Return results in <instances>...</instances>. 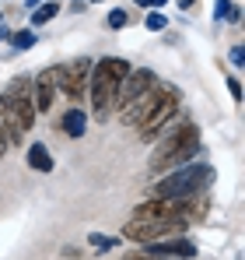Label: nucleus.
Masks as SVG:
<instances>
[{
  "label": "nucleus",
  "mask_w": 245,
  "mask_h": 260,
  "mask_svg": "<svg viewBox=\"0 0 245 260\" xmlns=\"http://www.w3.org/2000/svg\"><path fill=\"white\" fill-rule=\"evenodd\" d=\"M200 151H203L200 127H196L189 116L179 113V116L161 130V137L154 141V151H151V158H147V169H151V173H172V169H179V166H189Z\"/></svg>",
  "instance_id": "obj_1"
},
{
  "label": "nucleus",
  "mask_w": 245,
  "mask_h": 260,
  "mask_svg": "<svg viewBox=\"0 0 245 260\" xmlns=\"http://www.w3.org/2000/svg\"><path fill=\"white\" fill-rule=\"evenodd\" d=\"M210 183H214V166L210 162H189V166H179V169L165 173L154 183V197L158 201H193Z\"/></svg>",
  "instance_id": "obj_2"
},
{
  "label": "nucleus",
  "mask_w": 245,
  "mask_h": 260,
  "mask_svg": "<svg viewBox=\"0 0 245 260\" xmlns=\"http://www.w3.org/2000/svg\"><path fill=\"white\" fill-rule=\"evenodd\" d=\"M116 91H119V81L109 78L98 63L91 67V78H88V102H91V120L98 123H109V116L116 113Z\"/></svg>",
  "instance_id": "obj_3"
},
{
  "label": "nucleus",
  "mask_w": 245,
  "mask_h": 260,
  "mask_svg": "<svg viewBox=\"0 0 245 260\" xmlns=\"http://www.w3.org/2000/svg\"><path fill=\"white\" fill-rule=\"evenodd\" d=\"M91 67H95V60H91V56H77V60H70V63L53 67V71H56V95L70 99V102H81L84 95H88Z\"/></svg>",
  "instance_id": "obj_4"
},
{
  "label": "nucleus",
  "mask_w": 245,
  "mask_h": 260,
  "mask_svg": "<svg viewBox=\"0 0 245 260\" xmlns=\"http://www.w3.org/2000/svg\"><path fill=\"white\" fill-rule=\"evenodd\" d=\"M189 225L179 221V218H158V221H137L130 218L123 225V239L137 243V246H147V243H158V239H168V236H182Z\"/></svg>",
  "instance_id": "obj_5"
},
{
  "label": "nucleus",
  "mask_w": 245,
  "mask_h": 260,
  "mask_svg": "<svg viewBox=\"0 0 245 260\" xmlns=\"http://www.w3.org/2000/svg\"><path fill=\"white\" fill-rule=\"evenodd\" d=\"M179 109H182V91H179L175 85H168V95L161 99V106L151 113V120H147L144 127L137 130V134H140V141H147V144H151V141H158V137H161V130L179 116Z\"/></svg>",
  "instance_id": "obj_6"
},
{
  "label": "nucleus",
  "mask_w": 245,
  "mask_h": 260,
  "mask_svg": "<svg viewBox=\"0 0 245 260\" xmlns=\"http://www.w3.org/2000/svg\"><path fill=\"white\" fill-rule=\"evenodd\" d=\"M161 85V78L151 71V67H133L130 71V78L119 85V91H116V109H126L130 102H137V99H144L151 88Z\"/></svg>",
  "instance_id": "obj_7"
},
{
  "label": "nucleus",
  "mask_w": 245,
  "mask_h": 260,
  "mask_svg": "<svg viewBox=\"0 0 245 260\" xmlns=\"http://www.w3.org/2000/svg\"><path fill=\"white\" fill-rule=\"evenodd\" d=\"M165 95H168V85H158V88H151V91H147L144 99L130 102V106L123 109V123H126V127H137V130H140L144 123H147V120H151V113H154V109L161 106Z\"/></svg>",
  "instance_id": "obj_8"
},
{
  "label": "nucleus",
  "mask_w": 245,
  "mask_h": 260,
  "mask_svg": "<svg viewBox=\"0 0 245 260\" xmlns=\"http://www.w3.org/2000/svg\"><path fill=\"white\" fill-rule=\"evenodd\" d=\"M140 250H147L151 257H165V260H193L196 257V243L186 239V236H168V239L147 243V246H140Z\"/></svg>",
  "instance_id": "obj_9"
},
{
  "label": "nucleus",
  "mask_w": 245,
  "mask_h": 260,
  "mask_svg": "<svg viewBox=\"0 0 245 260\" xmlns=\"http://www.w3.org/2000/svg\"><path fill=\"white\" fill-rule=\"evenodd\" d=\"M32 102H35V113H53V102H56V71L53 67H42L39 74H32Z\"/></svg>",
  "instance_id": "obj_10"
},
{
  "label": "nucleus",
  "mask_w": 245,
  "mask_h": 260,
  "mask_svg": "<svg viewBox=\"0 0 245 260\" xmlns=\"http://www.w3.org/2000/svg\"><path fill=\"white\" fill-rule=\"evenodd\" d=\"M0 130H4V137H7V144H11V148L25 144V130H21V120H18L14 106H11L4 95H0Z\"/></svg>",
  "instance_id": "obj_11"
},
{
  "label": "nucleus",
  "mask_w": 245,
  "mask_h": 260,
  "mask_svg": "<svg viewBox=\"0 0 245 260\" xmlns=\"http://www.w3.org/2000/svg\"><path fill=\"white\" fill-rule=\"evenodd\" d=\"M88 123H91V116L84 113L81 106H70V109L63 113V120H60V130H63L67 137H74V141H77V137L88 134Z\"/></svg>",
  "instance_id": "obj_12"
},
{
  "label": "nucleus",
  "mask_w": 245,
  "mask_h": 260,
  "mask_svg": "<svg viewBox=\"0 0 245 260\" xmlns=\"http://www.w3.org/2000/svg\"><path fill=\"white\" fill-rule=\"evenodd\" d=\"M25 162H28V169L32 173H53V151L42 144V141H35V144H28V151H25Z\"/></svg>",
  "instance_id": "obj_13"
},
{
  "label": "nucleus",
  "mask_w": 245,
  "mask_h": 260,
  "mask_svg": "<svg viewBox=\"0 0 245 260\" xmlns=\"http://www.w3.org/2000/svg\"><path fill=\"white\" fill-rule=\"evenodd\" d=\"M95 63H98V67H102L109 78H116L119 85L130 78V71H133V63H130L126 56H102V60H95Z\"/></svg>",
  "instance_id": "obj_14"
},
{
  "label": "nucleus",
  "mask_w": 245,
  "mask_h": 260,
  "mask_svg": "<svg viewBox=\"0 0 245 260\" xmlns=\"http://www.w3.org/2000/svg\"><path fill=\"white\" fill-rule=\"evenodd\" d=\"M56 14H60V4H56V0H42L39 7L32 11V28H42V25H49Z\"/></svg>",
  "instance_id": "obj_15"
},
{
  "label": "nucleus",
  "mask_w": 245,
  "mask_h": 260,
  "mask_svg": "<svg viewBox=\"0 0 245 260\" xmlns=\"http://www.w3.org/2000/svg\"><path fill=\"white\" fill-rule=\"evenodd\" d=\"M214 21H242V7L238 4H231V0H217V7H214Z\"/></svg>",
  "instance_id": "obj_16"
},
{
  "label": "nucleus",
  "mask_w": 245,
  "mask_h": 260,
  "mask_svg": "<svg viewBox=\"0 0 245 260\" xmlns=\"http://www.w3.org/2000/svg\"><path fill=\"white\" fill-rule=\"evenodd\" d=\"M7 43L14 46V49H32V46L39 43V36H35V28H21V32H11Z\"/></svg>",
  "instance_id": "obj_17"
},
{
  "label": "nucleus",
  "mask_w": 245,
  "mask_h": 260,
  "mask_svg": "<svg viewBox=\"0 0 245 260\" xmlns=\"http://www.w3.org/2000/svg\"><path fill=\"white\" fill-rule=\"evenodd\" d=\"M126 21H130V14H126L123 7H116V11H109V14H105V28H112V32L126 28Z\"/></svg>",
  "instance_id": "obj_18"
},
{
  "label": "nucleus",
  "mask_w": 245,
  "mask_h": 260,
  "mask_svg": "<svg viewBox=\"0 0 245 260\" xmlns=\"http://www.w3.org/2000/svg\"><path fill=\"white\" fill-rule=\"evenodd\" d=\"M144 25H147V32H165V28H168V18H165L161 11H151V14L144 18Z\"/></svg>",
  "instance_id": "obj_19"
},
{
  "label": "nucleus",
  "mask_w": 245,
  "mask_h": 260,
  "mask_svg": "<svg viewBox=\"0 0 245 260\" xmlns=\"http://www.w3.org/2000/svg\"><path fill=\"white\" fill-rule=\"evenodd\" d=\"M88 243H91L95 250H102V253L116 246V239H109V236H102V232H91V236H88Z\"/></svg>",
  "instance_id": "obj_20"
},
{
  "label": "nucleus",
  "mask_w": 245,
  "mask_h": 260,
  "mask_svg": "<svg viewBox=\"0 0 245 260\" xmlns=\"http://www.w3.org/2000/svg\"><path fill=\"white\" fill-rule=\"evenodd\" d=\"M123 260H165V257H151L147 250H140V246H137V250H130V253H123Z\"/></svg>",
  "instance_id": "obj_21"
},
{
  "label": "nucleus",
  "mask_w": 245,
  "mask_h": 260,
  "mask_svg": "<svg viewBox=\"0 0 245 260\" xmlns=\"http://www.w3.org/2000/svg\"><path fill=\"white\" fill-rule=\"evenodd\" d=\"M228 91H231V99H235V102H242V81H238L235 74L228 78Z\"/></svg>",
  "instance_id": "obj_22"
},
{
  "label": "nucleus",
  "mask_w": 245,
  "mask_h": 260,
  "mask_svg": "<svg viewBox=\"0 0 245 260\" xmlns=\"http://www.w3.org/2000/svg\"><path fill=\"white\" fill-rule=\"evenodd\" d=\"M228 56H231V63H235L238 71L245 67V49H242V46H231V53H228Z\"/></svg>",
  "instance_id": "obj_23"
},
{
  "label": "nucleus",
  "mask_w": 245,
  "mask_h": 260,
  "mask_svg": "<svg viewBox=\"0 0 245 260\" xmlns=\"http://www.w3.org/2000/svg\"><path fill=\"white\" fill-rule=\"evenodd\" d=\"M67 11H74V14H84V11H88V7H84V0H74V4H70V7H67Z\"/></svg>",
  "instance_id": "obj_24"
},
{
  "label": "nucleus",
  "mask_w": 245,
  "mask_h": 260,
  "mask_svg": "<svg viewBox=\"0 0 245 260\" xmlns=\"http://www.w3.org/2000/svg\"><path fill=\"white\" fill-rule=\"evenodd\" d=\"M7 151H11V144H7V137H4V130H0V158H4Z\"/></svg>",
  "instance_id": "obj_25"
},
{
  "label": "nucleus",
  "mask_w": 245,
  "mask_h": 260,
  "mask_svg": "<svg viewBox=\"0 0 245 260\" xmlns=\"http://www.w3.org/2000/svg\"><path fill=\"white\" fill-rule=\"evenodd\" d=\"M7 39H11V28H7V25H0V43H7Z\"/></svg>",
  "instance_id": "obj_26"
},
{
  "label": "nucleus",
  "mask_w": 245,
  "mask_h": 260,
  "mask_svg": "<svg viewBox=\"0 0 245 260\" xmlns=\"http://www.w3.org/2000/svg\"><path fill=\"white\" fill-rule=\"evenodd\" d=\"M179 7H182V11H193V7H196V0H179Z\"/></svg>",
  "instance_id": "obj_27"
},
{
  "label": "nucleus",
  "mask_w": 245,
  "mask_h": 260,
  "mask_svg": "<svg viewBox=\"0 0 245 260\" xmlns=\"http://www.w3.org/2000/svg\"><path fill=\"white\" fill-rule=\"evenodd\" d=\"M165 4H168V0H151V7H165Z\"/></svg>",
  "instance_id": "obj_28"
},
{
  "label": "nucleus",
  "mask_w": 245,
  "mask_h": 260,
  "mask_svg": "<svg viewBox=\"0 0 245 260\" xmlns=\"http://www.w3.org/2000/svg\"><path fill=\"white\" fill-rule=\"evenodd\" d=\"M137 7H151V0H137Z\"/></svg>",
  "instance_id": "obj_29"
},
{
  "label": "nucleus",
  "mask_w": 245,
  "mask_h": 260,
  "mask_svg": "<svg viewBox=\"0 0 245 260\" xmlns=\"http://www.w3.org/2000/svg\"><path fill=\"white\" fill-rule=\"evenodd\" d=\"M35 4H42V0H25V7H35Z\"/></svg>",
  "instance_id": "obj_30"
},
{
  "label": "nucleus",
  "mask_w": 245,
  "mask_h": 260,
  "mask_svg": "<svg viewBox=\"0 0 245 260\" xmlns=\"http://www.w3.org/2000/svg\"><path fill=\"white\" fill-rule=\"evenodd\" d=\"M0 21H4V7H0Z\"/></svg>",
  "instance_id": "obj_31"
},
{
  "label": "nucleus",
  "mask_w": 245,
  "mask_h": 260,
  "mask_svg": "<svg viewBox=\"0 0 245 260\" xmlns=\"http://www.w3.org/2000/svg\"><path fill=\"white\" fill-rule=\"evenodd\" d=\"M95 4H98V0H95Z\"/></svg>",
  "instance_id": "obj_32"
}]
</instances>
